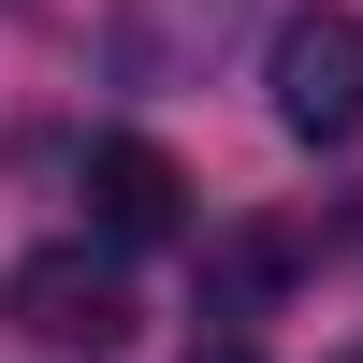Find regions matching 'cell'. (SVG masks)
<instances>
[{
  "mask_svg": "<svg viewBox=\"0 0 363 363\" xmlns=\"http://www.w3.org/2000/svg\"><path fill=\"white\" fill-rule=\"evenodd\" d=\"M262 87H277V131H291V145H363V15H349V0L277 15Z\"/></svg>",
  "mask_w": 363,
  "mask_h": 363,
  "instance_id": "6da1fadb",
  "label": "cell"
},
{
  "mask_svg": "<svg viewBox=\"0 0 363 363\" xmlns=\"http://www.w3.org/2000/svg\"><path fill=\"white\" fill-rule=\"evenodd\" d=\"M0 320H15L29 349H73V363H102L116 335H131V277H116V247H29L15 277H0Z\"/></svg>",
  "mask_w": 363,
  "mask_h": 363,
  "instance_id": "7a4b0ae2",
  "label": "cell"
},
{
  "mask_svg": "<svg viewBox=\"0 0 363 363\" xmlns=\"http://www.w3.org/2000/svg\"><path fill=\"white\" fill-rule=\"evenodd\" d=\"M87 218H102V247H174L189 233V174L145 131H116V145H87Z\"/></svg>",
  "mask_w": 363,
  "mask_h": 363,
  "instance_id": "3957f363",
  "label": "cell"
},
{
  "mask_svg": "<svg viewBox=\"0 0 363 363\" xmlns=\"http://www.w3.org/2000/svg\"><path fill=\"white\" fill-rule=\"evenodd\" d=\"M233 0H131L116 15V73H174V58H218Z\"/></svg>",
  "mask_w": 363,
  "mask_h": 363,
  "instance_id": "277c9868",
  "label": "cell"
},
{
  "mask_svg": "<svg viewBox=\"0 0 363 363\" xmlns=\"http://www.w3.org/2000/svg\"><path fill=\"white\" fill-rule=\"evenodd\" d=\"M291 277V233H218V262H203V320H262Z\"/></svg>",
  "mask_w": 363,
  "mask_h": 363,
  "instance_id": "5b68a950",
  "label": "cell"
},
{
  "mask_svg": "<svg viewBox=\"0 0 363 363\" xmlns=\"http://www.w3.org/2000/svg\"><path fill=\"white\" fill-rule=\"evenodd\" d=\"M189 363H262V349H247V335H203V349H189Z\"/></svg>",
  "mask_w": 363,
  "mask_h": 363,
  "instance_id": "8992f818",
  "label": "cell"
}]
</instances>
